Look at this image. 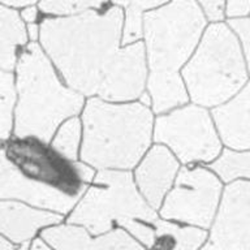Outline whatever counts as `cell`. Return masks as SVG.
Wrapping results in <instances>:
<instances>
[{
	"label": "cell",
	"mask_w": 250,
	"mask_h": 250,
	"mask_svg": "<svg viewBox=\"0 0 250 250\" xmlns=\"http://www.w3.org/2000/svg\"><path fill=\"white\" fill-rule=\"evenodd\" d=\"M93 177V167L66 159L34 137L16 138L0 148V199L66 214Z\"/></svg>",
	"instance_id": "cell-1"
},
{
	"label": "cell",
	"mask_w": 250,
	"mask_h": 250,
	"mask_svg": "<svg viewBox=\"0 0 250 250\" xmlns=\"http://www.w3.org/2000/svg\"><path fill=\"white\" fill-rule=\"evenodd\" d=\"M123 20V9L115 5L104 13L91 9L43 21V48L70 89L87 97L97 94L119 51Z\"/></svg>",
	"instance_id": "cell-2"
},
{
	"label": "cell",
	"mask_w": 250,
	"mask_h": 250,
	"mask_svg": "<svg viewBox=\"0 0 250 250\" xmlns=\"http://www.w3.org/2000/svg\"><path fill=\"white\" fill-rule=\"evenodd\" d=\"M142 20L150 69L148 97L154 112H167L188 102L180 70L198 44L206 17L194 0H172Z\"/></svg>",
	"instance_id": "cell-3"
},
{
	"label": "cell",
	"mask_w": 250,
	"mask_h": 250,
	"mask_svg": "<svg viewBox=\"0 0 250 250\" xmlns=\"http://www.w3.org/2000/svg\"><path fill=\"white\" fill-rule=\"evenodd\" d=\"M82 123L81 159L90 167L128 171L151 144L152 112L141 102L112 103L90 98Z\"/></svg>",
	"instance_id": "cell-4"
},
{
	"label": "cell",
	"mask_w": 250,
	"mask_h": 250,
	"mask_svg": "<svg viewBox=\"0 0 250 250\" xmlns=\"http://www.w3.org/2000/svg\"><path fill=\"white\" fill-rule=\"evenodd\" d=\"M16 68V138L34 137L48 144L62 121L81 111L83 95L60 81L50 59L35 42L22 51Z\"/></svg>",
	"instance_id": "cell-5"
},
{
	"label": "cell",
	"mask_w": 250,
	"mask_h": 250,
	"mask_svg": "<svg viewBox=\"0 0 250 250\" xmlns=\"http://www.w3.org/2000/svg\"><path fill=\"white\" fill-rule=\"evenodd\" d=\"M81 201L76 203L68 223L83 227L98 236L119 226L146 248L155 242V211L136 188L132 173L121 169H101Z\"/></svg>",
	"instance_id": "cell-6"
},
{
	"label": "cell",
	"mask_w": 250,
	"mask_h": 250,
	"mask_svg": "<svg viewBox=\"0 0 250 250\" xmlns=\"http://www.w3.org/2000/svg\"><path fill=\"white\" fill-rule=\"evenodd\" d=\"M181 78L195 104L219 105L237 94L248 81V64L236 35L224 23L208 26Z\"/></svg>",
	"instance_id": "cell-7"
},
{
	"label": "cell",
	"mask_w": 250,
	"mask_h": 250,
	"mask_svg": "<svg viewBox=\"0 0 250 250\" xmlns=\"http://www.w3.org/2000/svg\"><path fill=\"white\" fill-rule=\"evenodd\" d=\"M154 140L185 164L211 162L222 148L210 115L201 105H185L158 117Z\"/></svg>",
	"instance_id": "cell-8"
},
{
	"label": "cell",
	"mask_w": 250,
	"mask_h": 250,
	"mask_svg": "<svg viewBox=\"0 0 250 250\" xmlns=\"http://www.w3.org/2000/svg\"><path fill=\"white\" fill-rule=\"evenodd\" d=\"M222 184L206 168H183L175 187L164 201L160 215L163 219L208 228L218 208Z\"/></svg>",
	"instance_id": "cell-9"
},
{
	"label": "cell",
	"mask_w": 250,
	"mask_h": 250,
	"mask_svg": "<svg viewBox=\"0 0 250 250\" xmlns=\"http://www.w3.org/2000/svg\"><path fill=\"white\" fill-rule=\"evenodd\" d=\"M201 250H250V184L230 183L224 190L210 238Z\"/></svg>",
	"instance_id": "cell-10"
},
{
	"label": "cell",
	"mask_w": 250,
	"mask_h": 250,
	"mask_svg": "<svg viewBox=\"0 0 250 250\" xmlns=\"http://www.w3.org/2000/svg\"><path fill=\"white\" fill-rule=\"evenodd\" d=\"M147 77L146 54L142 42L119 48L97 90V98L112 103L137 101L145 93Z\"/></svg>",
	"instance_id": "cell-11"
},
{
	"label": "cell",
	"mask_w": 250,
	"mask_h": 250,
	"mask_svg": "<svg viewBox=\"0 0 250 250\" xmlns=\"http://www.w3.org/2000/svg\"><path fill=\"white\" fill-rule=\"evenodd\" d=\"M41 236L56 250H145L144 245L124 229L109 230L91 237L83 227L68 223L50 227Z\"/></svg>",
	"instance_id": "cell-12"
},
{
	"label": "cell",
	"mask_w": 250,
	"mask_h": 250,
	"mask_svg": "<svg viewBox=\"0 0 250 250\" xmlns=\"http://www.w3.org/2000/svg\"><path fill=\"white\" fill-rule=\"evenodd\" d=\"M179 171V163L169 150L156 145L148 150L136 171L137 188L152 210L162 206Z\"/></svg>",
	"instance_id": "cell-13"
},
{
	"label": "cell",
	"mask_w": 250,
	"mask_h": 250,
	"mask_svg": "<svg viewBox=\"0 0 250 250\" xmlns=\"http://www.w3.org/2000/svg\"><path fill=\"white\" fill-rule=\"evenodd\" d=\"M62 216L52 211L38 210L22 202L0 201V233L16 244H25L43 227L55 226Z\"/></svg>",
	"instance_id": "cell-14"
},
{
	"label": "cell",
	"mask_w": 250,
	"mask_h": 250,
	"mask_svg": "<svg viewBox=\"0 0 250 250\" xmlns=\"http://www.w3.org/2000/svg\"><path fill=\"white\" fill-rule=\"evenodd\" d=\"M249 103L250 87L246 83L233 99L211 112L223 142L233 150L248 151L250 146Z\"/></svg>",
	"instance_id": "cell-15"
},
{
	"label": "cell",
	"mask_w": 250,
	"mask_h": 250,
	"mask_svg": "<svg viewBox=\"0 0 250 250\" xmlns=\"http://www.w3.org/2000/svg\"><path fill=\"white\" fill-rule=\"evenodd\" d=\"M27 34L19 13L0 4V70L15 69L17 52L26 43Z\"/></svg>",
	"instance_id": "cell-16"
},
{
	"label": "cell",
	"mask_w": 250,
	"mask_h": 250,
	"mask_svg": "<svg viewBox=\"0 0 250 250\" xmlns=\"http://www.w3.org/2000/svg\"><path fill=\"white\" fill-rule=\"evenodd\" d=\"M250 154L248 151H233L226 148L218 159L208 166V169L218 175L226 183H233L234 180L250 176Z\"/></svg>",
	"instance_id": "cell-17"
},
{
	"label": "cell",
	"mask_w": 250,
	"mask_h": 250,
	"mask_svg": "<svg viewBox=\"0 0 250 250\" xmlns=\"http://www.w3.org/2000/svg\"><path fill=\"white\" fill-rule=\"evenodd\" d=\"M154 232L158 237L169 236L173 238L175 246L172 250H198L207 236L205 230L195 227H179L159 219L154 223Z\"/></svg>",
	"instance_id": "cell-18"
},
{
	"label": "cell",
	"mask_w": 250,
	"mask_h": 250,
	"mask_svg": "<svg viewBox=\"0 0 250 250\" xmlns=\"http://www.w3.org/2000/svg\"><path fill=\"white\" fill-rule=\"evenodd\" d=\"M51 147L69 160H77L78 146L81 141V121L76 116L66 119L60 128L56 129Z\"/></svg>",
	"instance_id": "cell-19"
},
{
	"label": "cell",
	"mask_w": 250,
	"mask_h": 250,
	"mask_svg": "<svg viewBox=\"0 0 250 250\" xmlns=\"http://www.w3.org/2000/svg\"><path fill=\"white\" fill-rule=\"evenodd\" d=\"M15 102L16 89L13 74L0 70V145L7 141L11 134Z\"/></svg>",
	"instance_id": "cell-20"
},
{
	"label": "cell",
	"mask_w": 250,
	"mask_h": 250,
	"mask_svg": "<svg viewBox=\"0 0 250 250\" xmlns=\"http://www.w3.org/2000/svg\"><path fill=\"white\" fill-rule=\"evenodd\" d=\"M168 0H129L126 7L125 26L121 41L124 44L138 42L142 37V12L146 9L159 7Z\"/></svg>",
	"instance_id": "cell-21"
},
{
	"label": "cell",
	"mask_w": 250,
	"mask_h": 250,
	"mask_svg": "<svg viewBox=\"0 0 250 250\" xmlns=\"http://www.w3.org/2000/svg\"><path fill=\"white\" fill-rule=\"evenodd\" d=\"M107 0H41L39 8L44 13L70 16L101 8Z\"/></svg>",
	"instance_id": "cell-22"
},
{
	"label": "cell",
	"mask_w": 250,
	"mask_h": 250,
	"mask_svg": "<svg viewBox=\"0 0 250 250\" xmlns=\"http://www.w3.org/2000/svg\"><path fill=\"white\" fill-rule=\"evenodd\" d=\"M233 31L240 38V42L242 43V50L245 55L246 64L249 62V42H250V31H249V19L248 17H240V19H233L228 21Z\"/></svg>",
	"instance_id": "cell-23"
},
{
	"label": "cell",
	"mask_w": 250,
	"mask_h": 250,
	"mask_svg": "<svg viewBox=\"0 0 250 250\" xmlns=\"http://www.w3.org/2000/svg\"><path fill=\"white\" fill-rule=\"evenodd\" d=\"M205 15L211 21H222L224 17V0H198Z\"/></svg>",
	"instance_id": "cell-24"
},
{
	"label": "cell",
	"mask_w": 250,
	"mask_h": 250,
	"mask_svg": "<svg viewBox=\"0 0 250 250\" xmlns=\"http://www.w3.org/2000/svg\"><path fill=\"white\" fill-rule=\"evenodd\" d=\"M249 13V0H228L227 15L229 17H245Z\"/></svg>",
	"instance_id": "cell-25"
},
{
	"label": "cell",
	"mask_w": 250,
	"mask_h": 250,
	"mask_svg": "<svg viewBox=\"0 0 250 250\" xmlns=\"http://www.w3.org/2000/svg\"><path fill=\"white\" fill-rule=\"evenodd\" d=\"M21 16H22L23 21H26L29 23H34V21L37 20V16H38V11L34 7H27L23 9Z\"/></svg>",
	"instance_id": "cell-26"
},
{
	"label": "cell",
	"mask_w": 250,
	"mask_h": 250,
	"mask_svg": "<svg viewBox=\"0 0 250 250\" xmlns=\"http://www.w3.org/2000/svg\"><path fill=\"white\" fill-rule=\"evenodd\" d=\"M0 1L11 7H27V5H33L37 0H0Z\"/></svg>",
	"instance_id": "cell-27"
},
{
	"label": "cell",
	"mask_w": 250,
	"mask_h": 250,
	"mask_svg": "<svg viewBox=\"0 0 250 250\" xmlns=\"http://www.w3.org/2000/svg\"><path fill=\"white\" fill-rule=\"evenodd\" d=\"M27 33H29V37H30L31 42H35L39 37V27L35 25V23H29L27 26Z\"/></svg>",
	"instance_id": "cell-28"
},
{
	"label": "cell",
	"mask_w": 250,
	"mask_h": 250,
	"mask_svg": "<svg viewBox=\"0 0 250 250\" xmlns=\"http://www.w3.org/2000/svg\"><path fill=\"white\" fill-rule=\"evenodd\" d=\"M31 250H51V249L46 245V242L42 241V240H35V241L33 242Z\"/></svg>",
	"instance_id": "cell-29"
},
{
	"label": "cell",
	"mask_w": 250,
	"mask_h": 250,
	"mask_svg": "<svg viewBox=\"0 0 250 250\" xmlns=\"http://www.w3.org/2000/svg\"><path fill=\"white\" fill-rule=\"evenodd\" d=\"M0 250H13V246L0 236Z\"/></svg>",
	"instance_id": "cell-30"
},
{
	"label": "cell",
	"mask_w": 250,
	"mask_h": 250,
	"mask_svg": "<svg viewBox=\"0 0 250 250\" xmlns=\"http://www.w3.org/2000/svg\"><path fill=\"white\" fill-rule=\"evenodd\" d=\"M112 3L116 5V7H124L126 8L129 4V0H112Z\"/></svg>",
	"instance_id": "cell-31"
},
{
	"label": "cell",
	"mask_w": 250,
	"mask_h": 250,
	"mask_svg": "<svg viewBox=\"0 0 250 250\" xmlns=\"http://www.w3.org/2000/svg\"><path fill=\"white\" fill-rule=\"evenodd\" d=\"M17 250H29V245H27V242H25V244H22V246L20 248V249Z\"/></svg>",
	"instance_id": "cell-32"
}]
</instances>
